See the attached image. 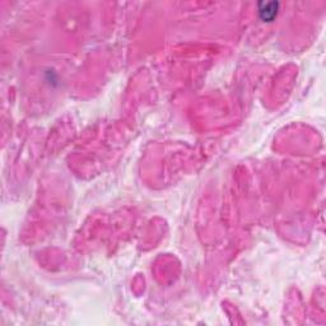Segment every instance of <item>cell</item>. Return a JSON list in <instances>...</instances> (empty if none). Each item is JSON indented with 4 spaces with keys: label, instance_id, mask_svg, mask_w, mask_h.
Returning a JSON list of instances; mask_svg holds the SVG:
<instances>
[{
    "label": "cell",
    "instance_id": "cell-1",
    "mask_svg": "<svg viewBox=\"0 0 326 326\" xmlns=\"http://www.w3.org/2000/svg\"><path fill=\"white\" fill-rule=\"evenodd\" d=\"M279 10V3L272 2V3H261L259 5V14H260L261 20L264 22H272L278 14Z\"/></svg>",
    "mask_w": 326,
    "mask_h": 326
}]
</instances>
